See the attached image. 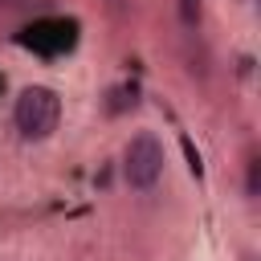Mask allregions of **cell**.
Listing matches in <instances>:
<instances>
[{
	"mask_svg": "<svg viewBox=\"0 0 261 261\" xmlns=\"http://www.w3.org/2000/svg\"><path fill=\"white\" fill-rule=\"evenodd\" d=\"M61 118V98L49 86H24L16 106H12V122L20 130V139H49L57 130Z\"/></svg>",
	"mask_w": 261,
	"mask_h": 261,
	"instance_id": "1",
	"label": "cell"
},
{
	"mask_svg": "<svg viewBox=\"0 0 261 261\" xmlns=\"http://www.w3.org/2000/svg\"><path fill=\"white\" fill-rule=\"evenodd\" d=\"M122 175H126V184L135 192H147V188L159 184V175H163V143L151 130H139L126 143V151H122Z\"/></svg>",
	"mask_w": 261,
	"mask_h": 261,
	"instance_id": "2",
	"label": "cell"
},
{
	"mask_svg": "<svg viewBox=\"0 0 261 261\" xmlns=\"http://www.w3.org/2000/svg\"><path fill=\"white\" fill-rule=\"evenodd\" d=\"M200 8H204V0H179V20L192 29V24H200Z\"/></svg>",
	"mask_w": 261,
	"mask_h": 261,
	"instance_id": "3",
	"label": "cell"
}]
</instances>
